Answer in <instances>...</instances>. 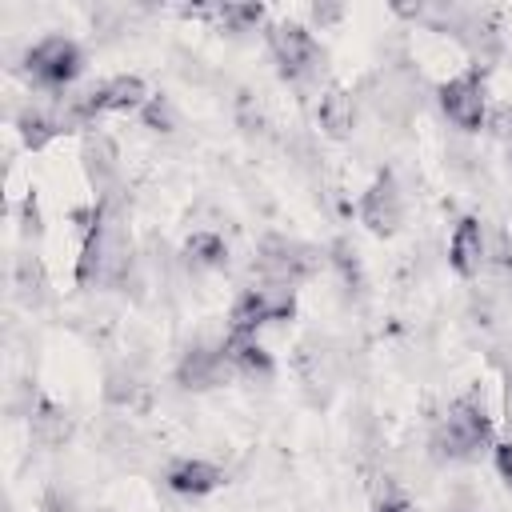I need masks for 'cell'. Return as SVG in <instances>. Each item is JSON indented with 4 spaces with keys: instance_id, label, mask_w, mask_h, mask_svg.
Returning <instances> with one entry per match:
<instances>
[{
    "instance_id": "1",
    "label": "cell",
    "mask_w": 512,
    "mask_h": 512,
    "mask_svg": "<svg viewBox=\"0 0 512 512\" xmlns=\"http://www.w3.org/2000/svg\"><path fill=\"white\" fill-rule=\"evenodd\" d=\"M128 264H132L128 220L120 212L116 192H108L88 212L80 256H76V288H108V284H120L128 276Z\"/></svg>"
},
{
    "instance_id": "2",
    "label": "cell",
    "mask_w": 512,
    "mask_h": 512,
    "mask_svg": "<svg viewBox=\"0 0 512 512\" xmlns=\"http://www.w3.org/2000/svg\"><path fill=\"white\" fill-rule=\"evenodd\" d=\"M492 416L484 408V396L476 392H464L456 396L444 416L432 424V436H428V448L436 460H452V464H472L480 460L484 452H492Z\"/></svg>"
},
{
    "instance_id": "3",
    "label": "cell",
    "mask_w": 512,
    "mask_h": 512,
    "mask_svg": "<svg viewBox=\"0 0 512 512\" xmlns=\"http://www.w3.org/2000/svg\"><path fill=\"white\" fill-rule=\"evenodd\" d=\"M264 44H268V52L276 60V72L288 84H308L324 68V48L312 36V28L300 24V20H272V24H264Z\"/></svg>"
},
{
    "instance_id": "4",
    "label": "cell",
    "mask_w": 512,
    "mask_h": 512,
    "mask_svg": "<svg viewBox=\"0 0 512 512\" xmlns=\"http://www.w3.org/2000/svg\"><path fill=\"white\" fill-rule=\"evenodd\" d=\"M24 72L36 88L44 92H68L80 72H84V48L72 40V36H40L28 52H24Z\"/></svg>"
},
{
    "instance_id": "5",
    "label": "cell",
    "mask_w": 512,
    "mask_h": 512,
    "mask_svg": "<svg viewBox=\"0 0 512 512\" xmlns=\"http://www.w3.org/2000/svg\"><path fill=\"white\" fill-rule=\"evenodd\" d=\"M436 104L448 116V124H456L460 132H480L484 120H488V108H492V100H488V68L476 60L464 72L448 76L436 88Z\"/></svg>"
},
{
    "instance_id": "6",
    "label": "cell",
    "mask_w": 512,
    "mask_h": 512,
    "mask_svg": "<svg viewBox=\"0 0 512 512\" xmlns=\"http://www.w3.org/2000/svg\"><path fill=\"white\" fill-rule=\"evenodd\" d=\"M324 252L316 244H304V240H292V236H264L256 244V272L264 276V284H284V288H296L300 280L316 276Z\"/></svg>"
},
{
    "instance_id": "7",
    "label": "cell",
    "mask_w": 512,
    "mask_h": 512,
    "mask_svg": "<svg viewBox=\"0 0 512 512\" xmlns=\"http://www.w3.org/2000/svg\"><path fill=\"white\" fill-rule=\"evenodd\" d=\"M296 316V288L284 284H260V288H244L232 308H228V332H244L256 336L264 324H280Z\"/></svg>"
},
{
    "instance_id": "8",
    "label": "cell",
    "mask_w": 512,
    "mask_h": 512,
    "mask_svg": "<svg viewBox=\"0 0 512 512\" xmlns=\"http://www.w3.org/2000/svg\"><path fill=\"white\" fill-rule=\"evenodd\" d=\"M356 216H360V224H364L376 240H392V236L400 232V224H404V196H400V184H396V176H392L388 168L376 172L372 184L360 192Z\"/></svg>"
},
{
    "instance_id": "9",
    "label": "cell",
    "mask_w": 512,
    "mask_h": 512,
    "mask_svg": "<svg viewBox=\"0 0 512 512\" xmlns=\"http://www.w3.org/2000/svg\"><path fill=\"white\" fill-rule=\"evenodd\" d=\"M232 376H236V372H232V364H228V356H224L220 344H192V348L176 360V372H172V380H176L184 392H208V388L228 384Z\"/></svg>"
},
{
    "instance_id": "10",
    "label": "cell",
    "mask_w": 512,
    "mask_h": 512,
    "mask_svg": "<svg viewBox=\"0 0 512 512\" xmlns=\"http://www.w3.org/2000/svg\"><path fill=\"white\" fill-rule=\"evenodd\" d=\"M484 264H488V224L468 212L456 220V228L448 236V268L460 280H472V276H480Z\"/></svg>"
},
{
    "instance_id": "11",
    "label": "cell",
    "mask_w": 512,
    "mask_h": 512,
    "mask_svg": "<svg viewBox=\"0 0 512 512\" xmlns=\"http://www.w3.org/2000/svg\"><path fill=\"white\" fill-rule=\"evenodd\" d=\"M72 428H76L72 424V412L64 404H56L52 396L36 392V400L28 408V432H32V440L40 448H64L72 440Z\"/></svg>"
},
{
    "instance_id": "12",
    "label": "cell",
    "mask_w": 512,
    "mask_h": 512,
    "mask_svg": "<svg viewBox=\"0 0 512 512\" xmlns=\"http://www.w3.org/2000/svg\"><path fill=\"white\" fill-rule=\"evenodd\" d=\"M164 484L176 492V496H208V492H216V488H224L228 484V472L220 468V464H212V460H200V456H192V460H176L168 472H164Z\"/></svg>"
},
{
    "instance_id": "13",
    "label": "cell",
    "mask_w": 512,
    "mask_h": 512,
    "mask_svg": "<svg viewBox=\"0 0 512 512\" xmlns=\"http://www.w3.org/2000/svg\"><path fill=\"white\" fill-rule=\"evenodd\" d=\"M220 348H224V356H228V364H232L236 376H248V380H272L276 376V360H272V352L256 336L224 332Z\"/></svg>"
},
{
    "instance_id": "14",
    "label": "cell",
    "mask_w": 512,
    "mask_h": 512,
    "mask_svg": "<svg viewBox=\"0 0 512 512\" xmlns=\"http://www.w3.org/2000/svg\"><path fill=\"white\" fill-rule=\"evenodd\" d=\"M316 124L328 140H348L356 128V100L344 84H328L316 100Z\"/></svg>"
},
{
    "instance_id": "15",
    "label": "cell",
    "mask_w": 512,
    "mask_h": 512,
    "mask_svg": "<svg viewBox=\"0 0 512 512\" xmlns=\"http://www.w3.org/2000/svg\"><path fill=\"white\" fill-rule=\"evenodd\" d=\"M12 288H16V300L28 308V312H40L48 300H52V280H48V268L36 252H20L16 264H12Z\"/></svg>"
},
{
    "instance_id": "16",
    "label": "cell",
    "mask_w": 512,
    "mask_h": 512,
    "mask_svg": "<svg viewBox=\"0 0 512 512\" xmlns=\"http://www.w3.org/2000/svg\"><path fill=\"white\" fill-rule=\"evenodd\" d=\"M12 124H16V136L28 152H44L56 136L68 132L64 120H60V108H40V104H24Z\"/></svg>"
},
{
    "instance_id": "17",
    "label": "cell",
    "mask_w": 512,
    "mask_h": 512,
    "mask_svg": "<svg viewBox=\"0 0 512 512\" xmlns=\"http://www.w3.org/2000/svg\"><path fill=\"white\" fill-rule=\"evenodd\" d=\"M96 100H100V112H140L152 96H148L144 76L124 72V76L100 80V84H96Z\"/></svg>"
},
{
    "instance_id": "18",
    "label": "cell",
    "mask_w": 512,
    "mask_h": 512,
    "mask_svg": "<svg viewBox=\"0 0 512 512\" xmlns=\"http://www.w3.org/2000/svg\"><path fill=\"white\" fill-rule=\"evenodd\" d=\"M80 160H84L88 184H92L100 196L116 192V188H112V180H116V144H112L104 132H88V136H84Z\"/></svg>"
},
{
    "instance_id": "19",
    "label": "cell",
    "mask_w": 512,
    "mask_h": 512,
    "mask_svg": "<svg viewBox=\"0 0 512 512\" xmlns=\"http://www.w3.org/2000/svg\"><path fill=\"white\" fill-rule=\"evenodd\" d=\"M184 16L216 20L224 32H252L264 24V4H220V8H184Z\"/></svg>"
},
{
    "instance_id": "20",
    "label": "cell",
    "mask_w": 512,
    "mask_h": 512,
    "mask_svg": "<svg viewBox=\"0 0 512 512\" xmlns=\"http://www.w3.org/2000/svg\"><path fill=\"white\" fill-rule=\"evenodd\" d=\"M184 256H188V264H196V268H208V272H216V268H228V240L220 236V232H192L188 240H184Z\"/></svg>"
},
{
    "instance_id": "21",
    "label": "cell",
    "mask_w": 512,
    "mask_h": 512,
    "mask_svg": "<svg viewBox=\"0 0 512 512\" xmlns=\"http://www.w3.org/2000/svg\"><path fill=\"white\" fill-rule=\"evenodd\" d=\"M140 116H144V128H152V132H176V108L168 96H152L140 108Z\"/></svg>"
},
{
    "instance_id": "22",
    "label": "cell",
    "mask_w": 512,
    "mask_h": 512,
    "mask_svg": "<svg viewBox=\"0 0 512 512\" xmlns=\"http://www.w3.org/2000/svg\"><path fill=\"white\" fill-rule=\"evenodd\" d=\"M20 236L24 240H40L44 236V216H40V192L28 188L20 200Z\"/></svg>"
},
{
    "instance_id": "23",
    "label": "cell",
    "mask_w": 512,
    "mask_h": 512,
    "mask_svg": "<svg viewBox=\"0 0 512 512\" xmlns=\"http://www.w3.org/2000/svg\"><path fill=\"white\" fill-rule=\"evenodd\" d=\"M484 132H488L492 140H500L504 148L512 144V100H500V104H492V108H488Z\"/></svg>"
},
{
    "instance_id": "24",
    "label": "cell",
    "mask_w": 512,
    "mask_h": 512,
    "mask_svg": "<svg viewBox=\"0 0 512 512\" xmlns=\"http://www.w3.org/2000/svg\"><path fill=\"white\" fill-rule=\"evenodd\" d=\"M132 392H136V384H132L128 372H108V388H104V396H108L112 404H128Z\"/></svg>"
},
{
    "instance_id": "25",
    "label": "cell",
    "mask_w": 512,
    "mask_h": 512,
    "mask_svg": "<svg viewBox=\"0 0 512 512\" xmlns=\"http://www.w3.org/2000/svg\"><path fill=\"white\" fill-rule=\"evenodd\" d=\"M492 464H496V476L504 480V488L512 492V440H496L492 444Z\"/></svg>"
},
{
    "instance_id": "26",
    "label": "cell",
    "mask_w": 512,
    "mask_h": 512,
    "mask_svg": "<svg viewBox=\"0 0 512 512\" xmlns=\"http://www.w3.org/2000/svg\"><path fill=\"white\" fill-rule=\"evenodd\" d=\"M340 16H344V8H340V4H312V24H320V28L336 24Z\"/></svg>"
},
{
    "instance_id": "27",
    "label": "cell",
    "mask_w": 512,
    "mask_h": 512,
    "mask_svg": "<svg viewBox=\"0 0 512 512\" xmlns=\"http://www.w3.org/2000/svg\"><path fill=\"white\" fill-rule=\"evenodd\" d=\"M376 512H408V504L404 500H384V504H376Z\"/></svg>"
},
{
    "instance_id": "28",
    "label": "cell",
    "mask_w": 512,
    "mask_h": 512,
    "mask_svg": "<svg viewBox=\"0 0 512 512\" xmlns=\"http://www.w3.org/2000/svg\"><path fill=\"white\" fill-rule=\"evenodd\" d=\"M504 404H508V424H512V368H508V384H504Z\"/></svg>"
},
{
    "instance_id": "29",
    "label": "cell",
    "mask_w": 512,
    "mask_h": 512,
    "mask_svg": "<svg viewBox=\"0 0 512 512\" xmlns=\"http://www.w3.org/2000/svg\"><path fill=\"white\" fill-rule=\"evenodd\" d=\"M504 156H508V172H512V144H508V148H504Z\"/></svg>"
}]
</instances>
